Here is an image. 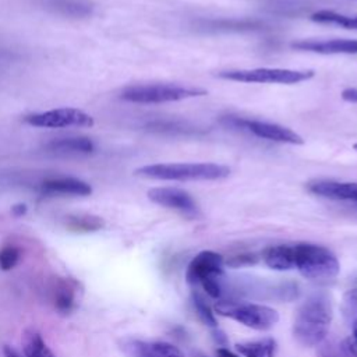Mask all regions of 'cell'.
<instances>
[{"label":"cell","mask_w":357,"mask_h":357,"mask_svg":"<svg viewBox=\"0 0 357 357\" xmlns=\"http://www.w3.org/2000/svg\"><path fill=\"white\" fill-rule=\"evenodd\" d=\"M294 268L307 279L329 280L339 273V262L326 247L300 243L293 245Z\"/></svg>","instance_id":"cell-3"},{"label":"cell","mask_w":357,"mask_h":357,"mask_svg":"<svg viewBox=\"0 0 357 357\" xmlns=\"http://www.w3.org/2000/svg\"><path fill=\"white\" fill-rule=\"evenodd\" d=\"M66 226L71 231L88 233L96 231L105 226L102 218L95 215H71L66 219Z\"/></svg>","instance_id":"cell-21"},{"label":"cell","mask_w":357,"mask_h":357,"mask_svg":"<svg viewBox=\"0 0 357 357\" xmlns=\"http://www.w3.org/2000/svg\"><path fill=\"white\" fill-rule=\"evenodd\" d=\"M332 321V305L326 294L310 296L298 308L293 335L303 346H318L325 339Z\"/></svg>","instance_id":"cell-1"},{"label":"cell","mask_w":357,"mask_h":357,"mask_svg":"<svg viewBox=\"0 0 357 357\" xmlns=\"http://www.w3.org/2000/svg\"><path fill=\"white\" fill-rule=\"evenodd\" d=\"M340 349L346 357H357V340H354L351 336L343 340Z\"/></svg>","instance_id":"cell-27"},{"label":"cell","mask_w":357,"mask_h":357,"mask_svg":"<svg viewBox=\"0 0 357 357\" xmlns=\"http://www.w3.org/2000/svg\"><path fill=\"white\" fill-rule=\"evenodd\" d=\"M222 278V276H220ZM220 278H211L204 280L201 284L204 290L213 298H218L222 293V284H220Z\"/></svg>","instance_id":"cell-26"},{"label":"cell","mask_w":357,"mask_h":357,"mask_svg":"<svg viewBox=\"0 0 357 357\" xmlns=\"http://www.w3.org/2000/svg\"><path fill=\"white\" fill-rule=\"evenodd\" d=\"M54 305L61 312H70L75 305V297L73 289L63 282L54 293Z\"/></svg>","instance_id":"cell-22"},{"label":"cell","mask_w":357,"mask_h":357,"mask_svg":"<svg viewBox=\"0 0 357 357\" xmlns=\"http://www.w3.org/2000/svg\"><path fill=\"white\" fill-rule=\"evenodd\" d=\"M291 47L319 54H357V39H305L293 42Z\"/></svg>","instance_id":"cell-13"},{"label":"cell","mask_w":357,"mask_h":357,"mask_svg":"<svg viewBox=\"0 0 357 357\" xmlns=\"http://www.w3.org/2000/svg\"><path fill=\"white\" fill-rule=\"evenodd\" d=\"M208 91L194 86H181L174 84H144L131 85L120 92V99L131 103H165L177 102L188 98L204 96Z\"/></svg>","instance_id":"cell-4"},{"label":"cell","mask_w":357,"mask_h":357,"mask_svg":"<svg viewBox=\"0 0 357 357\" xmlns=\"http://www.w3.org/2000/svg\"><path fill=\"white\" fill-rule=\"evenodd\" d=\"M223 276V258L215 251H201L188 264L185 279L190 284H201L211 278Z\"/></svg>","instance_id":"cell-9"},{"label":"cell","mask_w":357,"mask_h":357,"mask_svg":"<svg viewBox=\"0 0 357 357\" xmlns=\"http://www.w3.org/2000/svg\"><path fill=\"white\" fill-rule=\"evenodd\" d=\"M353 148L357 151V144H354V145H353Z\"/></svg>","instance_id":"cell-35"},{"label":"cell","mask_w":357,"mask_h":357,"mask_svg":"<svg viewBox=\"0 0 357 357\" xmlns=\"http://www.w3.org/2000/svg\"><path fill=\"white\" fill-rule=\"evenodd\" d=\"M265 264L275 271H289L294 268L293 245H275L264 252Z\"/></svg>","instance_id":"cell-17"},{"label":"cell","mask_w":357,"mask_h":357,"mask_svg":"<svg viewBox=\"0 0 357 357\" xmlns=\"http://www.w3.org/2000/svg\"><path fill=\"white\" fill-rule=\"evenodd\" d=\"M351 331H353V335H351V337H353L354 340H357V322L351 325Z\"/></svg>","instance_id":"cell-34"},{"label":"cell","mask_w":357,"mask_h":357,"mask_svg":"<svg viewBox=\"0 0 357 357\" xmlns=\"http://www.w3.org/2000/svg\"><path fill=\"white\" fill-rule=\"evenodd\" d=\"M11 211L15 216H22V215L26 213V205L25 204H17V205L13 206Z\"/></svg>","instance_id":"cell-31"},{"label":"cell","mask_w":357,"mask_h":357,"mask_svg":"<svg viewBox=\"0 0 357 357\" xmlns=\"http://www.w3.org/2000/svg\"><path fill=\"white\" fill-rule=\"evenodd\" d=\"M310 20L314 22H319V24H333V25H339L346 29L357 31V15L349 17V15L339 14V13L331 11V10H319L317 13L311 14Z\"/></svg>","instance_id":"cell-20"},{"label":"cell","mask_w":357,"mask_h":357,"mask_svg":"<svg viewBox=\"0 0 357 357\" xmlns=\"http://www.w3.org/2000/svg\"><path fill=\"white\" fill-rule=\"evenodd\" d=\"M236 349L244 357H273L276 342L272 337H266L255 342L238 343L236 344Z\"/></svg>","instance_id":"cell-18"},{"label":"cell","mask_w":357,"mask_h":357,"mask_svg":"<svg viewBox=\"0 0 357 357\" xmlns=\"http://www.w3.org/2000/svg\"><path fill=\"white\" fill-rule=\"evenodd\" d=\"M342 99L346 102L357 103V88H347L342 92Z\"/></svg>","instance_id":"cell-30"},{"label":"cell","mask_w":357,"mask_h":357,"mask_svg":"<svg viewBox=\"0 0 357 357\" xmlns=\"http://www.w3.org/2000/svg\"><path fill=\"white\" fill-rule=\"evenodd\" d=\"M308 191L335 201H353L357 202V183L340 181H314L307 185Z\"/></svg>","instance_id":"cell-14"},{"label":"cell","mask_w":357,"mask_h":357,"mask_svg":"<svg viewBox=\"0 0 357 357\" xmlns=\"http://www.w3.org/2000/svg\"><path fill=\"white\" fill-rule=\"evenodd\" d=\"M343 312L350 325L357 322V289L349 290L343 298Z\"/></svg>","instance_id":"cell-24"},{"label":"cell","mask_w":357,"mask_h":357,"mask_svg":"<svg viewBox=\"0 0 357 357\" xmlns=\"http://www.w3.org/2000/svg\"><path fill=\"white\" fill-rule=\"evenodd\" d=\"M312 70H289V68H252V70H230L220 71L218 77L237 82H255V84H286L293 85L314 78Z\"/></svg>","instance_id":"cell-6"},{"label":"cell","mask_w":357,"mask_h":357,"mask_svg":"<svg viewBox=\"0 0 357 357\" xmlns=\"http://www.w3.org/2000/svg\"><path fill=\"white\" fill-rule=\"evenodd\" d=\"M28 126L38 128H66V127H92L93 119L88 113L74 109L61 107L47 112L31 113L24 117Z\"/></svg>","instance_id":"cell-7"},{"label":"cell","mask_w":357,"mask_h":357,"mask_svg":"<svg viewBox=\"0 0 357 357\" xmlns=\"http://www.w3.org/2000/svg\"><path fill=\"white\" fill-rule=\"evenodd\" d=\"M148 198L162 206L180 211L185 215H197L198 206L194 198L184 190L173 187H156L146 192Z\"/></svg>","instance_id":"cell-10"},{"label":"cell","mask_w":357,"mask_h":357,"mask_svg":"<svg viewBox=\"0 0 357 357\" xmlns=\"http://www.w3.org/2000/svg\"><path fill=\"white\" fill-rule=\"evenodd\" d=\"M139 177L153 180H220L230 174V167L218 163H155L135 169Z\"/></svg>","instance_id":"cell-2"},{"label":"cell","mask_w":357,"mask_h":357,"mask_svg":"<svg viewBox=\"0 0 357 357\" xmlns=\"http://www.w3.org/2000/svg\"><path fill=\"white\" fill-rule=\"evenodd\" d=\"M218 314L229 317L248 328L257 331H266L275 326L279 321V314L276 310L251 303H237V301H219L215 305Z\"/></svg>","instance_id":"cell-5"},{"label":"cell","mask_w":357,"mask_h":357,"mask_svg":"<svg viewBox=\"0 0 357 357\" xmlns=\"http://www.w3.org/2000/svg\"><path fill=\"white\" fill-rule=\"evenodd\" d=\"M39 191L45 195H71L88 197L92 194V187L86 181L75 177H47L39 184Z\"/></svg>","instance_id":"cell-12"},{"label":"cell","mask_w":357,"mask_h":357,"mask_svg":"<svg viewBox=\"0 0 357 357\" xmlns=\"http://www.w3.org/2000/svg\"><path fill=\"white\" fill-rule=\"evenodd\" d=\"M317 356L318 357H344L343 354H340L336 349H333L329 344H319Z\"/></svg>","instance_id":"cell-28"},{"label":"cell","mask_w":357,"mask_h":357,"mask_svg":"<svg viewBox=\"0 0 357 357\" xmlns=\"http://www.w3.org/2000/svg\"><path fill=\"white\" fill-rule=\"evenodd\" d=\"M255 259L252 257H247V255H238V257H234L233 259H230L227 264L231 265V266H241L244 264H252Z\"/></svg>","instance_id":"cell-29"},{"label":"cell","mask_w":357,"mask_h":357,"mask_svg":"<svg viewBox=\"0 0 357 357\" xmlns=\"http://www.w3.org/2000/svg\"><path fill=\"white\" fill-rule=\"evenodd\" d=\"M192 304L194 308L199 317V319L209 326H216V319L215 315L211 310V307L206 304V301L204 300V297L199 293H192Z\"/></svg>","instance_id":"cell-23"},{"label":"cell","mask_w":357,"mask_h":357,"mask_svg":"<svg viewBox=\"0 0 357 357\" xmlns=\"http://www.w3.org/2000/svg\"><path fill=\"white\" fill-rule=\"evenodd\" d=\"M216 356H218V357H238V356H236L234 353L229 351L227 349H218V350H216Z\"/></svg>","instance_id":"cell-33"},{"label":"cell","mask_w":357,"mask_h":357,"mask_svg":"<svg viewBox=\"0 0 357 357\" xmlns=\"http://www.w3.org/2000/svg\"><path fill=\"white\" fill-rule=\"evenodd\" d=\"M49 152L63 155H86L95 151V144L88 137H64L54 138L45 144Z\"/></svg>","instance_id":"cell-15"},{"label":"cell","mask_w":357,"mask_h":357,"mask_svg":"<svg viewBox=\"0 0 357 357\" xmlns=\"http://www.w3.org/2000/svg\"><path fill=\"white\" fill-rule=\"evenodd\" d=\"M42 4L49 11L68 18H86L93 13L89 0H42Z\"/></svg>","instance_id":"cell-16"},{"label":"cell","mask_w":357,"mask_h":357,"mask_svg":"<svg viewBox=\"0 0 357 357\" xmlns=\"http://www.w3.org/2000/svg\"><path fill=\"white\" fill-rule=\"evenodd\" d=\"M121 350L128 357H185L178 347L167 342L126 339L121 342Z\"/></svg>","instance_id":"cell-11"},{"label":"cell","mask_w":357,"mask_h":357,"mask_svg":"<svg viewBox=\"0 0 357 357\" xmlns=\"http://www.w3.org/2000/svg\"><path fill=\"white\" fill-rule=\"evenodd\" d=\"M22 343L25 357H56L42 339V336L35 331H26L24 333Z\"/></svg>","instance_id":"cell-19"},{"label":"cell","mask_w":357,"mask_h":357,"mask_svg":"<svg viewBox=\"0 0 357 357\" xmlns=\"http://www.w3.org/2000/svg\"><path fill=\"white\" fill-rule=\"evenodd\" d=\"M230 123L236 124L237 127H240L243 130L252 132L254 135H257L259 138L268 139V141L291 144V145H303L304 144L303 137L298 135L296 131H293L291 128L275 124V123L245 120V119H231Z\"/></svg>","instance_id":"cell-8"},{"label":"cell","mask_w":357,"mask_h":357,"mask_svg":"<svg viewBox=\"0 0 357 357\" xmlns=\"http://www.w3.org/2000/svg\"><path fill=\"white\" fill-rule=\"evenodd\" d=\"M20 259V251L18 248L13 245H7L0 250V268L3 271L13 269Z\"/></svg>","instance_id":"cell-25"},{"label":"cell","mask_w":357,"mask_h":357,"mask_svg":"<svg viewBox=\"0 0 357 357\" xmlns=\"http://www.w3.org/2000/svg\"><path fill=\"white\" fill-rule=\"evenodd\" d=\"M3 351H4V356H6V357H22V356H21L15 349H13L11 346H4Z\"/></svg>","instance_id":"cell-32"}]
</instances>
